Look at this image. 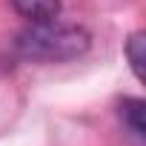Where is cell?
Returning a JSON list of instances; mask_svg holds the SVG:
<instances>
[{"instance_id": "cell-2", "label": "cell", "mask_w": 146, "mask_h": 146, "mask_svg": "<svg viewBox=\"0 0 146 146\" xmlns=\"http://www.w3.org/2000/svg\"><path fill=\"white\" fill-rule=\"evenodd\" d=\"M12 9L29 23H46V20H57L60 0H12Z\"/></svg>"}, {"instance_id": "cell-1", "label": "cell", "mask_w": 146, "mask_h": 146, "mask_svg": "<svg viewBox=\"0 0 146 146\" xmlns=\"http://www.w3.org/2000/svg\"><path fill=\"white\" fill-rule=\"evenodd\" d=\"M92 35L78 23H32L17 35V54L32 63H66L86 54Z\"/></svg>"}, {"instance_id": "cell-4", "label": "cell", "mask_w": 146, "mask_h": 146, "mask_svg": "<svg viewBox=\"0 0 146 146\" xmlns=\"http://www.w3.org/2000/svg\"><path fill=\"white\" fill-rule=\"evenodd\" d=\"M123 54H126V60H129V66H132V75H135L137 80H143V63H146V35H143V32L129 35V40H126V46H123Z\"/></svg>"}, {"instance_id": "cell-3", "label": "cell", "mask_w": 146, "mask_h": 146, "mask_svg": "<svg viewBox=\"0 0 146 146\" xmlns=\"http://www.w3.org/2000/svg\"><path fill=\"white\" fill-rule=\"evenodd\" d=\"M117 117L123 120V126L137 137L143 140L146 137V103L140 98H123L117 103Z\"/></svg>"}]
</instances>
